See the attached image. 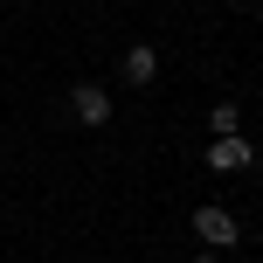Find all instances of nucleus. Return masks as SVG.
I'll list each match as a JSON object with an SVG mask.
<instances>
[{
	"label": "nucleus",
	"mask_w": 263,
	"mask_h": 263,
	"mask_svg": "<svg viewBox=\"0 0 263 263\" xmlns=\"http://www.w3.org/2000/svg\"><path fill=\"white\" fill-rule=\"evenodd\" d=\"M194 263H222V256H194Z\"/></svg>",
	"instance_id": "423d86ee"
},
{
	"label": "nucleus",
	"mask_w": 263,
	"mask_h": 263,
	"mask_svg": "<svg viewBox=\"0 0 263 263\" xmlns=\"http://www.w3.org/2000/svg\"><path fill=\"white\" fill-rule=\"evenodd\" d=\"M201 159H208L215 173H242V166H250V159H256V145L242 139V132H229V139H215V145H208V153H201Z\"/></svg>",
	"instance_id": "f03ea898"
},
{
	"label": "nucleus",
	"mask_w": 263,
	"mask_h": 263,
	"mask_svg": "<svg viewBox=\"0 0 263 263\" xmlns=\"http://www.w3.org/2000/svg\"><path fill=\"white\" fill-rule=\"evenodd\" d=\"M153 77H159L153 42H132V49H125V83H153Z\"/></svg>",
	"instance_id": "20e7f679"
},
{
	"label": "nucleus",
	"mask_w": 263,
	"mask_h": 263,
	"mask_svg": "<svg viewBox=\"0 0 263 263\" xmlns=\"http://www.w3.org/2000/svg\"><path fill=\"white\" fill-rule=\"evenodd\" d=\"M236 125H242V111H236V97H222V104L208 111V132H215V139H229V132H236Z\"/></svg>",
	"instance_id": "39448f33"
},
{
	"label": "nucleus",
	"mask_w": 263,
	"mask_h": 263,
	"mask_svg": "<svg viewBox=\"0 0 263 263\" xmlns=\"http://www.w3.org/2000/svg\"><path fill=\"white\" fill-rule=\"evenodd\" d=\"M69 111H77L83 125H111V90L104 83H77V90H69Z\"/></svg>",
	"instance_id": "7ed1b4c3"
},
{
	"label": "nucleus",
	"mask_w": 263,
	"mask_h": 263,
	"mask_svg": "<svg viewBox=\"0 0 263 263\" xmlns=\"http://www.w3.org/2000/svg\"><path fill=\"white\" fill-rule=\"evenodd\" d=\"M194 229H201V242H208L215 256H222V250H236V236H242V222L222 208V201H215V208H194Z\"/></svg>",
	"instance_id": "f257e3e1"
}]
</instances>
